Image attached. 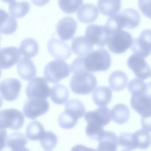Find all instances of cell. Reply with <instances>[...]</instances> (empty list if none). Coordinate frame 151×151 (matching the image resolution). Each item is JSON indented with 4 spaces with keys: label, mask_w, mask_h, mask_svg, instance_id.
Returning <instances> with one entry per match:
<instances>
[{
    "label": "cell",
    "mask_w": 151,
    "mask_h": 151,
    "mask_svg": "<svg viewBox=\"0 0 151 151\" xmlns=\"http://www.w3.org/2000/svg\"><path fill=\"white\" fill-rule=\"evenodd\" d=\"M27 136L21 132L9 134L5 144L1 145V151H22L27 144Z\"/></svg>",
    "instance_id": "ac0fdd59"
},
{
    "label": "cell",
    "mask_w": 151,
    "mask_h": 151,
    "mask_svg": "<svg viewBox=\"0 0 151 151\" xmlns=\"http://www.w3.org/2000/svg\"><path fill=\"white\" fill-rule=\"evenodd\" d=\"M97 84L96 77L87 71L74 74L70 81V87L71 91L77 94L90 93L96 89Z\"/></svg>",
    "instance_id": "277c9868"
},
{
    "label": "cell",
    "mask_w": 151,
    "mask_h": 151,
    "mask_svg": "<svg viewBox=\"0 0 151 151\" xmlns=\"http://www.w3.org/2000/svg\"><path fill=\"white\" fill-rule=\"evenodd\" d=\"M78 20L83 23H91L96 20L99 15L97 8L92 4H85L77 12Z\"/></svg>",
    "instance_id": "603a6c76"
},
{
    "label": "cell",
    "mask_w": 151,
    "mask_h": 151,
    "mask_svg": "<svg viewBox=\"0 0 151 151\" xmlns=\"http://www.w3.org/2000/svg\"><path fill=\"white\" fill-rule=\"evenodd\" d=\"M97 7L101 14L111 17L120 10L121 0H98Z\"/></svg>",
    "instance_id": "d4e9b609"
},
{
    "label": "cell",
    "mask_w": 151,
    "mask_h": 151,
    "mask_svg": "<svg viewBox=\"0 0 151 151\" xmlns=\"http://www.w3.org/2000/svg\"><path fill=\"white\" fill-rule=\"evenodd\" d=\"M2 1L5 2L9 3V4H10V3H11V2H14V1H15V0H2Z\"/></svg>",
    "instance_id": "f6af8a7d"
},
{
    "label": "cell",
    "mask_w": 151,
    "mask_h": 151,
    "mask_svg": "<svg viewBox=\"0 0 151 151\" xmlns=\"http://www.w3.org/2000/svg\"><path fill=\"white\" fill-rule=\"evenodd\" d=\"M19 50L22 55L27 58L34 57L39 51L38 44L34 39L25 38L21 41Z\"/></svg>",
    "instance_id": "f546056e"
},
{
    "label": "cell",
    "mask_w": 151,
    "mask_h": 151,
    "mask_svg": "<svg viewBox=\"0 0 151 151\" xmlns=\"http://www.w3.org/2000/svg\"><path fill=\"white\" fill-rule=\"evenodd\" d=\"M118 144L129 150H134L137 148V144L134 133H120L118 137Z\"/></svg>",
    "instance_id": "d6a6232c"
},
{
    "label": "cell",
    "mask_w": 151,
    "mask_h": 151,
    "mask_svg": "<svg viewBox=\"0 0 151 151\" xmlns=\"http://www.w3.org/2000/svg\"><path fill=\"white\" fill-rule=\"evenodd\" d=\"M137 148L140 149H146L151 144V136L149 132L144 129H139L134 133Z\"/></svg>",
    "instance_id": "d590c367"
},
{
    "label": "cell",
    "mask_w": 151,
    "mask_h": 151,
    "mask_svg": "<svg viewBox=\"0 0 151 151\" xmlns=\"http://www.w3.org/2000/svg\"><path fill=\"white\" fill-rule=\"evenodd\" d=\"M71 151H97L94 149L87 147L82 145H77L72 147Z\"/></svg>",
    "instance_id": "b9f144b4"
},
{
    "label": "cell",
    "mask_w": 151,
    "mask_h": 151,
    "mask_svg": "<svg viewBox=\"0 0 151 151\" xmlns=\"http://www.w3.org/2000/svg\"><path fill=\"white\" fill-rule=\"evenodd\" d=\"M83 0H58V6L66 14H73L81 8Z\"/></svg>",
    "instance_id": "e575fe53"
},
{
    "label": "cell",
    "mask_w": 151,
    "mask_h": 151,
    "mask_svg": "<svg viewBox=\"0 0 151 151\" xmlns=\"http://www.w3.org/2000/svg\"><path fill=\"white\" fill-rule=\"evenodd\" d=\"M97 151H117L118 137L113 132L105 131L103 136L98 140Z\"/></svg>",
    "instance_id": "44dd1931"
},
{
    "label": "cell",
    "mask_w": 151,
    "mask_h": 151,
    "mask_svg": "<svg viewBox=\"0 0 151 151\" xmlns=\"http://www.w3.org/2000/svg\"><path fill=\"white\" fill-rule=\"evenodd\" d=\"M85 34L93 44L104 47L107 44L110 32L106 25L91 24L86 27Z\"/></svg>",
    "instance_id": "30bf717a"
},
{
    "label": "cell",
    "mask_w": 151,
    "mask_h": 151,
    "mask_svg": "<svg viewBox=\"0 0 151 151\" xmlns=\"http://www.w3.org/2000/svg\"><path fill=\"white\" fill-rule=\"evenodd\" d=\"M93 49V44L85 36L76 37L71 42V50L79 57L87 55Z\"/></svg>",
    "instance_id": "ffe728a7"
},
{
    "label": "cell",
    "mask_w": 151,
    "mask_h": 151,
    "mask_svg": "<svg viewBox=\"0 0 151 151\" xmlns=\"http://www.w3.org/2000/svg\"><path fill=\"white\" fill-rule=\"evenodd\" d=\"M30 5L27 1H14L9 4L8 11L11 16L14 18H22L29 12Z\"/></svg>",
    "instance_id": "4dcf8cb0"
},
{
    "label": "cell",
    "mask_w": 151,
    "mask_h": 151,
    "mask_svg": "<svg viewBox=\"0 0 151 151\" xmlns=\"http://www.w3.org/2000/svg\"><path fill=\"white\" fill-rule=\"evenodd\" d=\"M150 76H151V75H150Z\"/></svg>",
    "instance_id": "c3c4849f"
},
{
    "label": "cell",
    "mask_w": 151,
    "mask_h": 151,
    "mask_svg": "<svg viewBox=\"0 0 151 151\" xmlns=\"http://www.w3.org/2000/svg\"><path fill=\"white\" fill-rule=\"evenodd\" d=\"M84 117L87 123L86 128L87 136L98 141L105 132L103 126L109 124L111 119V110L106 107H100L93 111L86 112Z\"/></svg>",
    "instance_id": "6da1fadb"
},
{
    "label": "cell",
    "mask_w": 151,
    "mask_h": 151,
    "mask_svg": "<svg viewBox=\"0 0 151 151\" xmlns=\"http://www.w3.org/2000/svg\"><path fill=\"white\" fill-rule=\"evenodd\" d=\"M69 91L67 87L58 84L51 88L50 98L51 101L57 104H65L68 99Z\"/></svg>",
    "instance_id": "f1b7e54d"
},
{
    "label": "cell",
    "mask_w": 151,
    "mask_h": 151,
    "mask_svg": "<svg viewBox=\"0 0 151 151\" xmlns=\"http://www.w3.org/2000/svg\"><path fill=\"white\" fill-rule=\"evenodd\" d=\"M70 71V67L65 61L62 60H54L45 65L44 75L48 81L55 84L67 77Z\"/></svg>",
    "instance_id": "8992f818"
},
{
    "label": "cell",
    "mask_w": 151,
    "mask_h": 151,
    "mask_svg": "<svg viewBox=\"0 0 151 151\" xmlns=\"http://www.w3.org/2000/svg\"><path fill=\"white\" fill-rule=\"evenodd\" d=\"M1 130L9 129L18 130L24 123V114L15 109H7L1 111Z\"/></svg>",
    "instance_id": "52a82bcc"
},
{
    "label": "cell",
    "mask_w": 151,
    "mask_h": 151,
    "mask_svg": "<svg viewBox=\"0 0 151 151\" xmlns=\"http://www.w3.org/2000/svg\"><path fill=\"white\" fill-rule=\"evenodd\" d=\"M130 105L132 109L137 112L142 117L151 115V99L144 93L132 94Z\"/></svg>",
    "instance_id": "2e32d148"
},
{
    "label": "cell",
    "mask_w": 151,
    "mask_h": 151,
    "mask_svg": "<svg viewBox=\"0 0 151 151\" xmlns=\"http://www.w3.org/2000/svg\"><path fill=\"white\" fill-rule=\"evenodd\" d=\"M44 132V126L41 123L38 121H33L27 127L26 136L30 140H40Z\"/></svg>",
    "instance_id": "1f68e13d"
},
{
    "label": "cell",
    "mask_w": 151,
    "mask_h": 151,
    "mask_svg": "<svg viewBox=\"0 0 151 151\" xmlns=\"http://www.w3.org/2000/svg\"><path fill=\"white\" fill-rule=\"evenodd\" d=\"M22 151H30V150H29L28 149H27V148H26V147H25V148Z\"/></svg>",
    "instance_id": "bcb514c9"
},
{
    "label": "cell",
    "mask_w": 151,
    "mask_h": 151,
    "mask_svg": "<svg viewBox=\"0 0 151 151\" xmlns=\"http://www.w3.org/2000/svg\"><path fill=\"white\" fill-rule=\"evenodd\" d=\"M47 50L50 55L57 60H67L71 55L70 47L57 38H51L47 43Z\"/></svg>",
    "instance_id": "5bb4252c"
},
{
    "label": "cell",
    "mask_w": 151,
    "mask_h": 151,
    "mask_svg": "<svg viewBox=\"0 0 151 151\" xmlns=\"http://www.w3.org/2000/svg\"><path fill=\"white\" fill-rule=\"evenodd\" d=\"M141 124L143 129L147 132H151V115L146 117H142Z\"/></svg>",
    "instance_id": "60d3db41"
},
{
    "label": "cell",
    "mask_w": 151,
    "mask_h": 151,
    "mask_svg": "<svg viewBox=\"0 0 151 151\" xmlns=\"http://www.w3.org/2000/svg\"><path fill=\"white\" fill-rule=\"evenodd\" d=\"M146 84L140 78H134L129 83L127 88L132 94L143 93L145 91Z\"/></svg>",
    "instance_id": "74e56055"
},
{
    "label": "cell",
    "mask_w": 151,
    "mask_h": 151,
    "mask_svg": "<svg viewBox=\"0 0 151 151\" xmlns=\"http://www.w3.org/2000/svg\"><path fill=\"white\" fill-rule=\"evenodd\" d=\"M144 93L151 99V82L146 83V89Z\"/></svg>",
    "instance_id": "ee69618b"
},
{
    "label": "cell",
    "mask_w": 151,
    "mask_h": 151,
    "mask_svg": "<svg viewBox=\"0 0 151 151\" xmlns=\"http://www.w3.org/2000/svg\"><path fill=\"white\" fill-rule=\"evenodd\" d=\"M58 139L55 133L52 132L45 131L40 139L41 147L46 151L52 150L57 144Z\"/></svg>",
    "instance_id": "836d02e7"
},
{
    "label": "cell",
    "mask_w": 151,
    "mask_h": 151,
    "mask_svg": "<svg viewBox=\"0 0 151 151\" xmlns=\"http://www.w3.org/2000/svg\"><path fill=\"white\" fill-rule=\"evenodd\" d=\"M77 120L73 118L65 111L61 113L58 117V123L60 126L64 129H71L73 128L77 123Z\"/></svg>",
    "instance_id": "8d00e7d4"
},
{
    "label": "cell",
    "mask_w": 151,
    "mask_h": 151,
    "mask_svg": "<svg viewBox=\"0 0 151 151\" xmlns=\"http://www.w3.org/2000/svg\"><path fill=\"white\" fill-rule=\"evenodd\" d=\"M93 100L97 106L102 107L110 103L112 99V91L106 86H99L93 92Z\"/></svg>",
    "instance_id": "7402d4cb"
},
{
    "label": "cell",
    "mask_w": 151,
    "mask_h": 151,
    "mask_svg": "<svg viewBox=\"0 0 151 151\" xmlns=\"http://www.w3.org/2000/svg\"><path fill=\"white\" fill-rule=\"evenodd\" d=\"M1 28L0 32L3 34H11L14 33L18 26L16 19L8 15L3 9H1Z\"/></svg>",
    "instance_id": "4316f807"
},
{
    "label": "cell",
    "mask_w": 151,
    "mask_h": 151,
    "mask_svg": "<svg viewBox=\"0 0 151 151\" xmlns=\"http://www.w3.org/2000/svg\"><path fill=\"white\" fill-rule=\"evenodd\" d=\"M132 35L123 29L110 33L107 47L110 51L114 54H122L131 47L133 43Z\"/></svg>",
    "instance_id": "5b68a950"
},
{
    "label": "cell",
    "mask_w": 151,
    "mask_h": 151,
    "mask_svg": "<svg viewBox=\"0 0 151 151\" xmlns=\"http://www.w3.org/2000/svg\"><path fill=\"white\" fill-rule=\"evenodd\" d=\"M21 86L20 81L14 78L2 80L0 85L2 97L8 101L15 100L19 94Z\"/></svg>",
    "instance_id": "4fadbf2b"
},
{
    "label": "cell",
    "mask_w": 151,
    "mask_h": 151,
    "mask_svg": "<svg viewBox=\"0 0 151 151\" xmlns=\"http://www.w3.org/2000/svg\"><path fill=\"white\" fill-rule=\"evenodd\" d=\"M50 0H31L32 4L36 6H41L47 4Z\"/></svg>",
    "instance_id": "7bdbcfd3"
},
{
    "label": "cell",
    "mask_w": 151,
    "mask_h": 151,
    "mask_svg": "<svg viewBox=\"0 0 151 151\" xmlns=\"http://www.w3.org/2000/svg\"><path fill=\"white\" fill-rule=\"evenodd\" d=\"M109 85L111 90L120 91L124 89L128 83L126 74L120 70L112 72L109 77Z\"/></svg>",
    "instance_id": "cb8c5ba5"
},
{
    "label": "cell",
    "mask_w": 151,
    "mask_h": 151,
    "mask_svg": "<svg viewBox=\"0 0 151 151\" xmlns=\"http://www.w3.org/2000/svg\"><path fill=\"white\" fill-rule=\"evenodd\" d=\"M70 70L73 74L86 71L83 65V57H80L73 61L70 65Z\"/></svg>",
    "instance_id": "f35d334b"
},
{
    "label": "cell",
    "mask_w": 151,
    "mask_h": 151,
    "mask_svg": "<svg viewBox=\"0 0 151 151\" xmlns=\"http://www.w3.org/2000/svg\"><path fill=\"white\" fill-rule=\"evenodd\" d=\"M138 6L142 14L151 19V0H138Z\"/></svg>",
    "instance_id": "ab89813d"
},
{
    "label": "cell",
    "mask_w": 151,
    "mask_h": 151,
    "mask_svg": "<svg viewBox=\"0 0 151 151\" xmlns=\"http://www.w3.org/2000/svg\"><path fill=\"white\" fill-rule=\"evenodd\" d=\"M77 27V21L73 18L65 17L58 21L56 26V30L61 40L68 41L74 35Z\"/></svg>",
    "instance_id": "9a60e30c"
},
{
    "label": "cell",
    "mask_w": 151,
    "mask_h": 151,
    "mask_svg": "<svg viewBox=\"0 0 151 151\" xmlns=\"http://www.w3.org/2000/svg\"><path fill=\"white\" fill-rule=\"evenodd\" d=\"M127 64L134 75L141 80L147 79L151 75V68L144 58L133 54L127 61Z\"/></svg>",
    "instance_id": "7c38bea8"
},
{
    "label": "cell",
    "mask_w": 151,
    "mask_h": 151,
    "mask_svg": "<svg viewBox=\"0 0 151 151\" xmlns=\"http://www.w3.org/2000/svg\"><path fill=\"white\" fill-rule=\"evenodd\" d=\"M26 95L28 99H46L51 93L47 80L41 77H35L27 84Z\"/></svg>",
    "instance_id": "ba28073f"
},
{
    "label": "cell",
    "mask_w": 151,
    "mask_h": 151,
    "mask_svg": "<svg viewBox=\"0 0 151 151\" xmlns=\"http://www.w3.org/2000/svg\"><path fill=\"white\" fill-rule=\"evenodd\" d=\"M17 71L19 76L24 80H31L36 75L37 70L34 63L27 57L22 58L17 64Z\"/></svg>",
    "instance_id": "d6986e66"
},
{
    "label": "cell",
    "mask_w": 151,
    "mask_h": 151,
    "mask_svg": "<svg viewBox=\"0 0 151 151\" xmlns=\"http://www.w3.org/2000/svg\"><path fill=\"white\" fill-rule=\"evenodd\" d=\"M20 50L15 47L2 48L0 51V67L2 69L11 68L19 62Z\"/></svg>",
    "instance_id": "e0dca14e"
},
{
    "label": "cell",
    "mask_w": 151,
    "mask_h": 151,
    "mask_svg": "<svg viewBox=\"0 0 151 151\" xmlns=\"http://www.w3.org/2000/svg\"><path fill=\"white\" fill-rule=\"evenodd\" d=\"M134 54L145 58L151 54V29L142 31L139 37L134 40L131 47Z\"/></svg>",
    "instance_id": "8fae6325"
},
{
    "label": "cell",
    "mask_w": 151,
    "mask_h": 151,
    "mask_svg": "<svg viewBox=\"0 0 151 151\" xmlns=\"http://www.w3.org/2000/svg\"><path fill=\"white\" fill-rule=\"evenodd\" d=\"M121 151H129V150H121Z\"/></svg>",
    "instance_id": "7dc6e473"
},
{
    "label": "cell",
    "mask_w": 151,
    "mask_h": 151,
    "mask_svg": "<svg viewBox=\"0 0 151 151\" xmlns=\"http://www.w3.org/2000/svg\"><path fill=\"white\" fill-rule=\"evenodd\" d=\"M129 117V109L124 104H117L111 110V119L117 124H122L126 123L128 121Z\"/></svg>",
    "instance_id": "484cf974"
},
{
    "label": "cell",
    "mask_w": 151,
    "mask_h": 151,
    "mask_svg": "<svg viewBox=\"0 0 151 151\" xmlns=\"http://www.w3.org/2000/svg\"><path fill=\"white\" fill-rule=\"evenodd\" d=\"M111 63V59L108 51L104 48L97 49L83 57V65L87 72L105 71Z\"/></svg>",
    "instance_id": "3957f363"
},
{
    "label": "cell",
    "mask_w": 151,
    "mask_h": 151,
    "mask_svg": "<svg viewBox=\"0 0 151 151\" xmlns=\"http://www.w3.org/2000/svg\"><path fill=\"white\" fill-rule=\"evenodd\" d=\"M49 107V103L45 99H28L24 104L22 112L27 118L35 119L46 113Z\"/></svg>",
    "instance_id": "9c48e42d"
},
{
    "label": "cell",
    "mask_w": 151,
    "mask_h": 151,
    "mask_svg": "<svg viewBox=\"0 0 151 151\" xmlns=\"http://www.w3.org/2000/svg\"><path fill=\"white\" fill-rule=\"evenodd\" d=\"M140 21L139 13L134 9L127 8L109 18L106 27L111 33L124 28L133 29L139 25Z\"/></svg>",
    "instance_id": "7a4b0ae2"
},
{
    "label": "cell",
    "mask_w": 151,
    "mask_h": 151,
    "mask_svg": "<svg viewBox=\"0 0 151 151\" xmlns=\"http://www.w3.org/2000/svg\"><path fill=\"white\" fill-rule=\"evenodd\" d=\"M64 108V111L77 120L86 113V110L83 104L77 99H71L68 101Z\"/></svg>",
    "instance_id": "83f0119b"
}]
</instances>
